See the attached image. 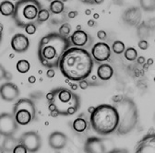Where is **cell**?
Segmentation results:
<instances>
[{
	"instance_id": "cell-1",
	"label": "cell",
	"mask_w": 155,
	"mask_h": 153,
	"mask_svg": "<svg viewBox=\"0 0 155 153\" xmlns=\"http://www.w3.org/2000/svg\"><path fill=\"white\" fill-rule=\"evenodd\" d=\"M93 63L91 54L86 49L70 47L62 55L58 68L68 80L80 82L89 78Z\"/></svg>"
},
{
	"instance_id": "cell-2",
	"label": "cell",
	"mask_w": 155,
	"mask_h": 153,
	"mask_svg": "<svg viewBox=\"0 0 155 153\" xmlns=\"http://www.w3.org/2000/svg\"><path fill=\"white\" fill-rule=\"evenodd\" d=\"M69 38H65L58 32H51L44 36L38 46V58L46 68L58 67L64 53L71 47Z\"/></svg>"
},
{
	"instance_id": "cell-3",
	"label": "cell",
	"mask_w": 155,
	"mask_h": 153,
	"mask_svg": "<svg viewBox=\"0 0 155 153\" xmlns=\"http://www.w3.org/2000/svg\"><path fill=\"white\" fill-rule=\"evenodd\" d=\"M119 122L117 109L110 104H100L90 114V124L92 130L101 136H108L116 132Z\"/></svg>"
},
{
	"instance_id": "cell-4",
	"label": "cell",
	"mask_w": 155,
	"mask_h": 153,
	"mask_svg": "<svg viewBox=\"0 0 155 153\" xmlns=\"http://www.w3.org/2000/svg\"><path fill=\"white\" fill-rule=\"evenodd\" d=\"M115 108L117 109L120 122L116 134L119 136H125L131 133L138 125L139 122V110L135 102L128 98L124 97V99L116 103Z\"/></svg>"
},
{
	"instance_id": "cell-5",
	"label": "cell",
	"mask_w": 155,
	"mask_h": 153,
	"mask_svg": "<svg viewBox=\"0 0 155 153\" xmlns=\"http://www.w3.org/2000/svg\"><path fill=\"white\" fill-rule=\"evenodd\" d=\"M42 9L43 7L38 0H18L12 20L18 27L25 29L27 25L36 22L38 14Z\"/></svg>"
},
{
	"instance_id": "cell-6",
	"label": "cell",
	"mask_w": 155,
	"mask_h": 153,
	"mask_svg": "<svg viewBox=\"0 0 155 153\" xmlns=\"http://www.w3.org/2000/svg\"><path fill=\"white\" fill-rule=\"evenodd\" d=\"M12 114L18 125H27L36 116V108L33 100L22 98L19 99L13 106Z\"/></svg>"
},
{
	"instance_id": "cell-7",
	"label": "cell",
	"mask_w": 155,
	"mask_h": 153,
	"mask_svg": "<svg viewBox=\"0 0 155 153\" xmlns=\"http://www.w3.org/2000/svg\"><path fill=\"white\" fill-rule=\"evenodd\" d=\"M52 92L54 95V102L51 103H54L55 105L56 110L58 112L60 111L63 104L68 105V109L73 108V107L77 109L80 108L81 106L80 96L77 95L76 93H74L71 90H68L66 88H56L53 90Z\"/></svg>"
},
{
	"instance_id": "cell-8",
	"label": "cell",
	"mask_w": 155,
	"mask_h": 153,
	"mask_svg": "<svg viewBox=\"0 0 155 153\" xmlns=\"http://www.w3.org/2000/svg\"><path fill=\"white\" fill-rule=\"evenodd\" d=\"M19 144L23 145L29 153H36L42 147V138L39 134L34 131H28L23 133L18 138Z\"/></svg>"
},
{
	"instance_id": "cell-9",
	"label": "cell",
	"mask_w": 155,
	"mask_h": 153,
	"mask_svg": "<svg viewBox=\"0 0 155 153\" xmlns=\"http://www.w3.org/2000/svg\"><path fill=\"white\" fill-rule=\"evenodd\" d=\"M18 128V125L12 113H0V136L12 137Z\"/></svg>"
},
{
	"instance_id": "cell-10",
	"label": "cell",
	"mask_w": 155,
	"mask_h": 153,
	"mask_svg": "<svg viewBox=\"0 0 155 153\" xmlns=\"http://www.w3.org/2000/svg\"><path fill=\"white\" fill-rule=\"evenodd\" d=\"M91 56L96 63L106 62L111 57V49L105 43H96L91 48Z\"/></svg>"
},
{
	"instance_id": "cell-11",
	"label": "cell",
	"mask_w": 155,
	"mask_h": 153,
	"mask_svg": "<svg viewBox=\"0 0 155 153\" xmlns=\"http://www.w3.org/2000/svg\"><path fill=\"white\" fill-rule=\"evenodd\" d=\"M141 8L139 7H130L127 8L122 15L123 21L130 27H138L141 23Z\"/></svg>"
},
{
	"instance_id": "cell-12",
	"label": "cell",
	"mask_w": 155,
	"mask_h": 153,
	"mask_svg": "<svg viewBox=\"0 0 155 153\" xmlns=\"http://www.w3.org/2000/svg\"><path fill=\"white\" fill-rule=\"evenodd\" d=\"M134 153H155V133H149L136 144Z\"/></svg>"
},
{
	"instance_id": "cell-13",
	"label": "cell",
	"mask_w": 155,
	"mask_h": 153,
	"mask_svg": "<svg viewBox=\"0 0 155 153\" xmlns=\"http://www.w3.org/2000/svg\"><path fill=\"white\" fill-rule=\"evenodd\" d=\"M21 94L18 87L12 82H6L0 86V97L5 102H13Z\"/></svg>"
},
{
	"instance_id": "cell-14",
	"label": "cell",
	"mask_w": 155,
	"mask_h": 153,
	"mask_svg": "<svg viewBox=\"0 0 155 153\" xmlns=\"http://www.w3.org/2000/svg\"><path fill=\"white\" fill-rule=\"evenodd\" d=\"M84 150L86 153H107L104 140L97 137H90L84 144Z\"/></svg>"
},
{
	"instance_id": "cell-15",
	"label": "cell",
	"mask_w": 155,
	"mask_h": 153,
	"mask_svg": "<svg viewBox=\"0 0 155 153\" xmlns=\"http://www.w3.org/2000/svg\"><path fill=\"white\" fill-rule=\"evenodd\" d=\"M10 46L16 53H25L30 47V40L26 35L22 33H16L11 39Z\"/></svg>"
},
{
	"instance_id": "cell-16",
	"label": "cell",
	"mask_w": 155,
	"mask_h": 153,
	"mask_svg": "<svg viewBox=\"0 0 155 153\" xmlns=\"http://www.w3.org/2000/svg\"><path fill=\"white\" fill-rule=\"evenodd\" d=\"M70 42L74 47L79 48H87L90 46V44L91 43V38L89 36V34L84 31H75L71 36L69 37Z\"/></svg>"
},
{
	"instance_id": "cell-17",
	"label": "cell",
	"mask_w": 155,
	"mask_h": 153,
	"mask_svg": "<svg viewBox=\"0 0 155 153\" xmlns=\"http://www.w3.org/2000/svg\"><path fill=\"white\" fill-rule=\"evenodd\" d=\"M68 143V137L66 134L60 131H54L50 134L48 138L49 146L55 150H60L66 148Z\"/></svg>"
},
{
	"instance_id": "cell-18",
	"label": "cell",
	"mask_w": 155,
	"mask_h": 153,
	"mask_svg": "<svg viewBox=\"0 0 155 153\" xmlns=\"http://www.w3.org/2000/svg\"><path fill=\"white\" fill-rule=\"evenodd\" d=\"M97 76L101 80H109L114 76V68L109 64H101L97 69Z\"/></svg>"
},
{
	"instance_id": "cell-19",
	"label": "cell",
	"mask_w": 155,
	"mask_h": 153,
	"mask_svg": "<svg viewBox=\"0 0 155 153\" xmlns=\"http://www.w3.org/2000/svg\"><path fill=\"white\" fill-rule=\"evenodd\" d=\"M18 144H19L18 139L14 138V136H12V137H5L3 141H2L1 147H2V148L4 149L5 152L10 153V152H13L14 148Z\"/></svg>"
},
{
	"instance_id": "cell-20",
	"label": "cell",
	"mask_w": 155,
	"mask_h": 153,
	"mask_svg": "<svg viewBox=\"0 0 155 153\" xmlns=\"http://www.w3.org/2000/svg\"><path fill=\"white\" fill-rule=\"evenodd\" d=\"M15 11V4L9 0H4L0 3V13L5 17L12 16Z\"/></svg>"
},
{
	"instance_id": "cell-21",
	"label": "cell",
	"mask_w": 155,
	"mask_h": 153,
	"mask_svg": "<svg viewBox=\"0 0 155 153\" xmlns=\"http://www.w3.org/2000/svg\"><path fill=\"white\" fill-rule=\"evenodd\" d=\"M151 31L148 27L146 21H141V23L137 27V36L140 40H146L150 36Z\"/></svg>"
},
{
	"instance_id": "cell-22",
	"label": "cell",
	"mask_w": 155,
	"mask_h": 153,
	"mask_svg": "<svg viewBox=\"0 0 155 153\" xmlns=\"http://www.w3.org/2000/svg\"><path fill=\"white\" fill-rule=\"evenodd\" d=\"M72 128L78 133H82L85 130H87L88 122L85 118H83L82 116H80L72 122Z\"/></svg>"
},
{
	"instance_id": "cell-23",
	"label": "cell",
	"mask_w": 155,
	"mask_h": 153,
	"mask_svg": "<svg viewBox=\"0 0 155 153\" xmlns=\"http://www.w3.org/2000/svg\"><path fill=\"white\" fill-rule=\"evenodd\" d=\"M65 10V5L60 0H54L49 5V11L54 15L62 14Z\"/></svg>"
},
{
	"instance_id": "cell-24",
	"label": "cell",
	"mask_w": 155,
	"mask_h": 153,
	"mask_svg": "<svg viewBox=\"0 0 155 153\" xmlns=\"http://www.w3.org/2000/svg\"><path fill=\"white\" fill-rule=\"evenodd\" d=\"M140 8L145 12L150 13L155 11V0H139Z\"/></svg>"
},
{
	"instance_id": "cell-25",
	"label": "cell",
	"mask_w": 155,
	"mask_h": 153,
	"mask_svg": "<svg viewBox=\"0 0 155 153\" xmlns=\"http://www.w3.org/2000/svg\"><path fill=\"white\" fill-rule=\"evenodd\" d=\"M16 68H17V71H18L19 73L26 74L31 69V64L28 60H25V59L18 60L16 65Z\"/></svg>"
},
{
	"instance_id": "cell-26",
	"label": "cell",
	"mask_w": 155,
	"mask_h": 153,
	"mask_svg": "<svg viewBox=\"0 0 155 153\" xmlns=\"http://www.w3.org/2000/svg\"><path fill=\"white\" fill-rule=\"evenodd\" d=\"M124 56L127 60H128L129 62H132V61H135L136 59H138V52L134 47H128L126 49L124 53Z\"/></svg>"
},
{
	"instance_id": "cell-27",
	"label": "cell",
	"mask_w": 155,
	"mask_h": 153,
	"mask_svg": "<svg viewBox=\"0 0 155 153\" xmlns=\"http://www.w3.org/2000/svg\"><path fill=\"white\" fill-rule=\"evenodd\" d=\"M49 18H50V11L48 9L43 8L38 14L36 22H37V24H42V23L47 21Z\"/></svg>"
},
{
	"instance_id": "cell-28",
	"label": "cell",
	"mask_w": 155,
	"mask_h": 153,
	"mask_svg": "<svg viewBox=\"0 0 155 153\" xmlns=\"http://www.w3.org/2000/svg\"><path fill=\"white\" fill-rule=\"evenodd\" d=\"M112 49H113L114 54H121L125 53L126 46H125L123 42H121V41H115V42H114V44L112 45Z\"/></svg>"
},
{
	"instance_id": "cell-29",
	"label": "cell",
	"mask_w": 155,
	"mask_h": 153,
	"mask_svg": "<svg viewBox=\"0 0 155 153\" xmlns=\"http://www.w3.org/2000/svg\"><path fill=\"white\" fill-rule=\"evenodd\" d=\"M70 32H71V25L68 22L61 24L59 29H58V33L65 38H68V35L70 34Z\"/></svg>"
},
{
	"instance_id": "cell-30",
	"label": "cell",
	"mask_w": 155,
	"mask_h": 153,
	"mask_svg": "<svg viewBox=\"0 0 155 153\" xmlns=\"http://www.w3.org/2000/svg\"><path fill=\"white\" fill-rule=\"evenodd\" d=\"M12 79V76L10 73H8L6 68L0 64V80H9Z\"/></svg>"
},
{
	"instance_id": "cell-31",
	"label": "cell",
	"mask_w": 155,
	"mask_h": 153,
	"mask_svg": "<svg viewBox=\"0 0 155 153\" xmlns=\"http://www.w3.org/2000/svg\"><path fill=\"white\" fill-rule=\"evenodd\" d=\"M37 25H38V24H37L36 22H35V23H31V24L27 25V26L25 27V31H26V33L29 34V35H33V34L36 32Z\"/></svg>"
},
{
	"instance_id": "cell-32",
	"label": "cell",
	"mask_w": 155,
	"mask_h": 153,
	"mask_svg": "<svg viewBox=\"0 0 155 153\" xmlns=\"http://www.w3.org/2000/svg\"><path fill=\"white\" fill-rule=\"evenodd\" d=\"M12 153H28V150H27V148H26L23 145L18 144V145L14 148V150H13Z\"/></svg>"
},
{
	"instance_id": "cell-33",
	"label": "cell",
	"mask_w": 155,
	"mask_h": 153,
	"mask_svg": "<svg viewBox=\"0 0 155 153\" xmlns=\"http://www.w3.org/2000/svg\"><path fill=\"white\" fill-rule=\"evenodd\" d=\"M146 23L151 31H155V18H150Z\"/></svg>"
},
{
	"instance_id": "cell-34",
	"label": "cell",
	"mask_w": 155,
	"mask_h": 153,
	"mask_svg": "<svg viewBox=\"0 0 155 153\" xmlns=\"http://www.w3.org/2000/svg\"><path fill=\"white\" fill-rule=\"evenodd\" d=\"M138 46L141 50H147L149 48V43L146 40H140L138 44Z\"/></svg>"
},
{
	"instance_id": "cell-35",
	"label": "cell",
	"mask_w": 155,
	"mask_h": 153,
	"mask_svg": "<svg viewBox=\"0 0 155 153\" xmlns=\"http://www.w3.org/2000/svg\"><path fill=\"white\" fill-rule=\"evenodd\" d=\"M97 37L99 38V40H101V41H104L106 38H107V33H106V31H104V30H101V31H99L98 32H97Z\"/></svg>"
},
{
	"instance_id": "cell-36",
	"label": "cell",
	"mask_w": 155,
	"mask_h": 153,
	"mask_svg": "<svg viewBox=\"0 0 155 153\" xmlns=\"http://www.w3.org/2000/svg\"><path fill=\"white\" fill-rule=\"evenodd\" d=\"M79 88L80 89H81V90H86V89H88L89 88V86H90V83L88 82V80H81V81H80L79 82Z\"/></svg>"
},
{
	"instance_id": "cell-37",
	"label": "cell",
	"mask_w": 155,
	"mask_h": 153,
	"mask_svg": "<svg viewBox=\"0 0 155 153\" xmlns=\"http://www.w3.org/2000/svg\"><path fill=\"white\" fill-rule=\"evenodd\" d=\"M43 97V92L41 91H36V92H32L31 94V98L34 99V100H37V99H40Z\"/></svg>"
},
{
	"instance_id": "cell-38",
	"label": "cell",
	"mask_w": 155,
	"mask_h": 153,
	"mask_svg": "<svg viewBox=\"0 0 155 153\" xmlns=\"http://www.w3.org/2000/svg\"><path fill=\"white\" fill-rule=\"evenodd\" d=\"M107 153H129V152L126 148H114V149L108 151Z\"/></svg>"
},
{
	"instance_id": "cell-39",
	"label": "cell",
	"mask_w": 155,
	"mask_h": 153,
	"mask_svg": "<svg viewBox=\"0 0 155 153\" xmlns=\"http://www.w3.org/2000/svg\"><path fill=\"white\" fill-rule=\"evenodd\" d=\"M46 76H48L49 79H53L54 76H55V71L54 68H49L46 72Z\"/></svg>"
},
{
	"instance_id": "cell-40",
	"label": "cell",
	"mask_w": 155,
	"mask_h": 153,
	"mask_svg": "<svg viewBox=\"0 0 155 153\" xmlns=\"http://www.w3.org/2000/svg\"><path fill=\"white\" fill-rule=\"evenodd\" d=\"M123 99H124V97L122 96V95H116V96H114V97H113V102L115 103H120Z\"/></svg>"
},
{
	"instance_id": "cell-41",
	"label": "cell",
	"mask_w": 155,
	"mask_h": 153,
	"mask_svg": "<svg viewBox=\"0 0 155 153\" xmlns=\"http://www.w3.org/2000/svg\"><path fill=\"white\" fill-rule=\"evenodd\" d=\"M77 16H78V11H76V10L69 11L68 14V18H70V20H72V18H75Z\"/></svg>"
},
{
	"instance_id": "cell-42",
	"label": "cell",
	"mask_w": 155,
	"mask_h": 153,
	"mask_svg": "<svg viewBox=\"0 0 155 153\" xmlns=\"http://www.w3.org/2000/svg\"><path fill=\"white\" fill-rule=\"evenodd\" d=\"M113 3L118 7H122V6H124L125 1L124 0H113Z\"/></svg>"
},
{
	"instance_id": "cell-43",
	"label": "cell",
	"mask_w": 155,
	"mask_h": 153,
	"mask_svg": "<svg viewBox=\"0 0 155 153\" xmlns=\"http://www.w3.org/2000/svg\"><path fill=\"white\" fill-rule=\"evenodd\" d=\"M80 1L86 5H94V0H80Z\"/></svg>"
},
{
	"instance_id": "cell-44",
	"label": "cell",
	"mask_w": 155,
	"mask_h": 153,
	"mask_svg": "<svg viewBox=\"0 0 155 153\" xmlns=\"http://www.w3.org/2000/svg\"><path fill=\"white\" fill-rule=\"evenodd\" d=\"M50 116L52 117H57L58 116H60V113H59V112H58L57 110H54L53 112H50Z\"/></svg>"
},
{
	"instance_id": "cell-45",
	"label": "cell",
	"mask_w": 155,
	"mask_h": 153,
	"mask_svg": "<svg viewBox=\"0 0 155 153\" xmlns=\"http://www.w3.org/2000/svg\"><path fill=\"white\" fill-rule=\"evenodd\" d=\"M28 81H29L30 84H33V83H35V81H36V78H35L34 76H29V79H28Z\"/></svg>"
},
{
	"instance_id": "cell-46",
	"label": "cell",
	"mask_w": 155,
	"mask_h": 153,
	"mask_svg": "<svg viewBox=\"0 0 155 153\" xmlns=\"http://www.w3.org/2000/svg\"><path fill=\"white\" fill-rule=\"evenodd\" d=\"M79 88V85H77L76 83H70V90H77Z\"/></svg>"
},
{
	"instance_id": "cell-47",
	"label": "cell",
	"mask_w": 155,
	"mask_h": 153,
	"mask_svg": "<svg viewBox=\"0 0 155 153\" xmlns=\"http://www.w3.org/2000/svg\"><path fill=\"white\" fill-rule=\"evenodd\" d=\"M138 63L140 64V65H142V64L145 63V58H144L143 56H139L138 57Z\"/></svg>"
},
{
	"instance_id": "cell-48",
	"label": "cell",
	"mask_w": 155,
	"mask_h": 153,
	"mask_svg": "<svg viewBox=\"0 0 155 153\" xmlns=\"http://www.w3.org/2000/svg\"><path fill=\"white\" fill-rule=\"evenodd\" d=\"M87 24H88V26L89 27H93V26H95V21L94 20H89L88 21V22H87Z\"/></svg>"
},
{
	"instance_id": "cell-49",
	"label": "cell",
	"mask_w": 155,
	"mask_h": 153,
	"mask_svg": "<svg viewBox=\"0 0 155 153\" xmlns=\"http://www.w3.org/2000/svg\"><path fill=\"white\" fill-rule=\"evenodd\" d=\"M48 109H49V111H50V112H53V111L56 110V107H55V105H54V103H49V105H48Z\"/></svg>"
},
{
	"instance_id": "cell-50",
	"label": "cell",
	"mask_w": 155,
	"mask_h": 153,
	"mask_svg": "<svg viewBox=\"0 0 155 153\" xmlns=\"http://www.w3.org/2000/svg\"><path fill=\"white\" fill-rule=\"evenodd\" d=\"M95 110V107H93V106H91V107H89V109H88V112H89V113L90 114H91L92 112H93V111Z\"/></svg>"
},
{
	"instance_id": "cell-51",
	"label": "cell",
	"mask_w": 155,
	"mask_h": 153,
	"mask_svg": "<svg viewBox=\"0 0 155 153\" xmlns=\"http://www.w3.org/2000/svg\"><path fill=\"white\" fill-rule=\"evenodd\" d=\"M3 31H4V26L2 23H0V34H3Z\"/></svg>"
},
{
	"instance_id": "cell-52",
	"label": "cell",
	"mask_w": 155,
	"mask_h": 153,
	"mask_svg": "<svg viewBox=\"0 0 155 153\" xmlns=\"http://www.w3.org/2000/svg\"><path fill=\"white\" fill-rule=\"evenodd\" d=\"M97 18H99V14L98 13H95L93 15V20H97Z\"/></svg>"
},
{
	"instance_id": "cell-53",
	"label": "cell",
	"mask_w": 155,
	"mask_h": 153,
	"mask_svg": "<svg viewBox=\"0 0 155 153\" xmlns=\"http://www.w3.org/2000/svg\"><path fill=\"white\" fill-rule=\"evenodd\" d=\"M85 14H86L87 16L91 15V9H86V10H85Z\"/></svg>"
},
{
	"instance_id": "cell-54",
	"label": "cell",
	"mask_w": 155,
	"mask_h": 153,
	"mask_svg": "<svg viewBox=\"0 0 155 153\" xmlns=\"http://www.w3.org/2000/svg\"><path fill=\"white\" fill-rule=\"evenodd\" d=\"M76 31H81V25H78L77 26V30Z\"/></svg>"
},
{
	"instance_id": "cell-55",
	"label": "cell",
	"mask_w": 155,
	"mask_h": 153,
	"mask_svg": "<svg viewBox=\"0 0 155 153\" xmlns=\"http://www.w3.org/2000/svg\"><path fill=\"white\" fill-rule=\"evenodd\" d=\"M0 153H5V151H4V149L2 148L1 146H0Z\"/></svg>"
},
{
	"instance_id": "cell-56",
	"label": "cell",
	"mask_w": 155,
	"mask_h": 153,
	"mask_svg": "<svg viewBox=\"0 0 155 153\" xmlns=\"http://www.w3.org/2000/svg\"><path fill=\"white\" fill-rule=\"evenodd\" d=\"M1 41H2V34H0V44H1Z\"/></svg>"
},
{
	"instance_id": "cell-57",
	"label": "cell",
	"mask_w": 155,
	"mask_h": 153,
	"mask_svg": "<svg viewBox=\"0 0 155 153\" xmlns=\"http://www.w3.org/2000/svg\"><path fill=\"white\" fill-rule=\"evenodd\" d=\"M60 1H62L63 3H65V2H67V1H68V0H60Z\"/></svg>"
},
{
	"instance_id": "cell-58",
	"label": "cell",
	"mask_w": 155,
	"mask_h": 153,
	"mask_svg": "<svg viewBox=\"0 0 155 153\" xmlns=\"http://www.w3.org/2000/svg\"><path fill=\"white\" fill-rule=\"evenodd\" d=\"M48 1H50V3H52V2L54 1V0H48Z\"/></svg>"
}]
</instances>
